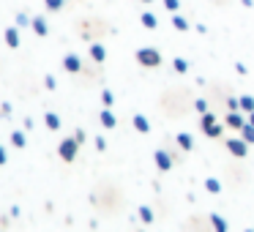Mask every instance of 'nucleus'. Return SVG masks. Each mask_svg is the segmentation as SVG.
I'll use <instances>...</instances> for the list:
<instances>
[{
  "mask_svg": "<svg viewBox=\"0 0 254 232\" xmlns=\"http://www.w3.org/2000/svg\"><path fill=\"white\" fill-rule=\"evenodd\" d=\"M79 68H82V60H79L74 52H68V55H63V71L68 74H79Z\"/></svg>",
  "mask_w": 254,
  "mask_h": 232,
  "instance_id": "obj_6",
  "label": "nucleus"
},
{
  "mask_svg": "<svg viewBox=\"0 0 254 232\" xmlns=\"http://www.w3.org/2000/svg\"><path fill=\"white\" fill-rule=\"evenodd\" d=\"M241 112H254V96H241Z\"/></svg>",
  "mask_w": 254,
  "mask_h": 232,
  "instance_id": "obj_22",
  "label": "nucleus"
},
{
  "mask_svg": "<svg viewBox=\"0 0 254 232\" xmlns=\"http://www.w3.org/2000/svg\"><path fill=\"white\" fill-rule=\"evenodd\" d=\"M44 126L50 128V131H61V126H63V123H61V115H55V112H47V115H44Z\"/></svg>",
  "mask_w": 254,
  "mask_h": 232,
  "instance_id": "obj_16",
  "label": "nucleus"
},
{
  "mask_svg": "<svg viewBox=\"0 0 254 232\" xmlns=\"http://www.w3.org/2000/svg\"><path fill=\"white\" fill-rule=\"evenodd\" d=\"M44 88H47V90H55V88H58V79L52 77V74H47V77H44Z\"/></svg>",
  "mask_w": 254,
  "mask_h": 232,
  "instance_id": "obj_30",
  "label": "nucleus"
},
{
  "mask_svg": "<svg viewBox=\"0 0 254 232\" xmlns=\"http://www.w3.org/2000/svg\"><path fill=\"white\" fill-rule=\"evenodd\" d=\"M8 213H11V219H19V216H22V208H19V205H14V208L8 210Z\"/></svg>",
  "mask_w": 254,
  "mask_h": 232,
  "instance_id": "obj_36",
  "label": "nucleus"
},
{
  "mask_svg": "<svg viewBox=\"0 0 254 232\" xmlns=\"http://www.w3.org/2000/svg\"><path fill=\"white\" fill-rule=\"evenodd\" d=\"M6 161H8V153H6V148L0 145V167H6Z\"/></svg>",
  "mask_w": 254,
  "mask_h": 232,
  "instance_id": "obj_34",
  "label": "nucleus"
},
{
  "mask_svg": "<svg viewBox=\"0 0 254 232\" xmlns=\"http://www.w3.org/2000/svg\"><path fill=\"white\" fill-rule=\"evenodd\" d=\"M77 153H79V142H77V137H66L61 145H58V156H61V159L66 161V164H74Z\"/></svg>",
  "mask_w": 254,
  "mask_h": 232,
  "instance_id": "obj_2",
  "label": "nucleus"
},
{
  "mask_svg": "<svg viewBox=\"0 0 254 232\" xmlns=\"http://www.w3.org/2000/svg\"><path fill=\"white\" fill-rule=\"evenodd\" d=\"M172 68H175V74H186L189 71V60L186 58H172Z\"/></svg>",
  "mask_w": 254,
  "mask_h": 232,
  "instance_id": "obj_20",
  "label": "nucleus"
},
{
  "mask_svg": "<svg viewBox=\"0 0 254 232\" xmlns=\"http://www.w3.org/2000/svg\"><path fill=\"white\" fill-rule=\"evenodd\" d=\"M96 150H99V153H104V150H107V139L104 137H96Z\"/></svg>",
  "mask_w": 254,
  "mask_h": 232,
  "instance_id": "obj_33",
  "label": "nucleus"
},
{
  "mask_svg": "<svg viewBox=\"0 0 254 232\" xmlns=\"http://www.w3.org/2000/svg\"><path fill=\"white\" fill-rule=\"evenodd\" d=\"M224 126H227V123H210V126L202 128V134H205L208 139H219L221 134H224Z\"/></svg>",
  "mask_w": 254,
  "mask_h": 232,
  "instance_id": "obj_12",
  "label": "nucleus"
},
{
  "mask_svg": "<svg viewBox=\"0 0 254 232\" xmlns=\"http://www.w3.org/2000/svg\"><path fill=\"white\" fill-rule=\"evenodd\" d=\"M3 39H6L8 50H17V47H19V28H17V25H14V28H6Z\"/></svg>",
  "mask_w": 254,
  "mask_h": 232,
  "instance_id": "obj_11",
  "label": "nucleus"
},
{
  "mask_svg": "<svg viewBox=\"0 0 254 232\" xmlns=\"http://www.w3.org/2000/svg\"><path fill=\"white\" fill-rule=\"evenodd\" d=\"M30 28H33V33L36 36H50V25H47V19L44 17H33V22H30Z\"/></svg>",
  "mask_w": 254,
  "mask_h": 232,
  "instance_id": "obj_9",
  "label": "nucleus"
},
{
  "mask_svg": "<svg viewBox=\"0 0 254 232\" xmlns=\"http://www.w3.org/2000/svg\"><path fill=\"white\" fill-rule=\"evenodd\" d=\"M22 126H25V131H33V126H36V123H33V117H25V120H22Z\"/></svg>",
  "mask_w": 254,
  "mask_h": 232,
  "instance_id": "obj_35",
  "label": "nucleus"
},
{
  "mask_svg": "<svg viewBox=\"0 0 254 232\" xmlns=\"http://www.w3.org/2000/svg\"><path fill=\"white\" fill-rule=\"evenodd\" d=\"M161 3H164V8H167V11H172V14L181 8V0H161Z\"/></svg>",
  "mask_w": 254,
  "mask_h": 232,
  "instance_id": "obj_29",
  "label": "nucleus"
},
{
  "mask_svg": "<svg viewBox=\"0 0 254 232\" xmlns=\"http://www.w3.org/2000/svg\"><path fill=\"white\" fill-rule=\"evenodd\" d=\"M241 137L246 139L249 145H254V126H252V123H249V120H246V126L241 128Z\"/></svg>",
  "mask_w": 254,
  "mask_h": 232,
  "instance_id": "obj_23",
  "label": "nucleus"
},
{
  "mask_svg": "<svg viewBox=\"0 0 254 232\" xmlns=\"http://www.w3.org/2000/svg\"><path fill=\"white\" fill-rule=\"evenodd\" d=\"M227 150H230L235 159H246L249 156V142L243 137H232V139H227Z\"/></svg>",
  "mask_w": 254,
  "mask_h": 232,
  "instance_id": "obj_3",
  "label": "nucleus"
},
{
  "mask_svg": "<svg viewBox=\"0 0 254 232\" xmlns=\"http://www.w3.org/2000/svg\"><path fill=\"white\" fill-rule=\"evenodd\" d=\"M246 117H249V123H252V126H254V112H249Z\"/></svg>",
  "mask_w": 254,
  "mask_h": 232,
  "instance_id": "obj_39",
  "label": "nucleus"
},
{
  "mask_svg": "<svg viewBox=\"0 0 254 232\" xmlns=\"http://www.w3.org/2000/svg\"><path fill=\"white\" fill-rule=\"evenodd\" d=\"M30 22H33V19H30L28 14H17V28H30Z\"/></svg>",
  "mask_w": 254,
  "mask_h": 232,
  "instance_id": "obj_27",
  "label": "nucleus"
},
{
  "mask_svg": "<svg viewBox=\"0 0 254 232\" xmlns=\"http://www.w3.org/2000/svg\"><path fill=\"white\" fill-rule=\"evenodd\" d=\"M44 6L50 8V11H61V8L66 6V0H44Z\"/></svg>",
  "mask_w": 254,
  "mask_h": 232,
  "instance_id": "obj_25",
  "label": "nucleus"
},
{
  "mask_svg": "<svg viewBox=\"0 0 254 232\" xmlns=\"http://www.w3.org/2000/svg\"><path fill=\"white\" fill-rule=\"evenodd\" d=\"M134 58H137V63H139V66H145V68H159L161 60H164L156 47H139V50L134 52Z\"/></svg>",
  "mask_w": 254,
  "mask_h": 232,
  "instance_id": "obj_1",
  "label": "nucleus"
},
{
  "mask_svg": "<svg viewBox=\"0 0 254 232\" xmlns=\"http://www.w3.org/2000/svg\"><path fill=\"white\" fill-rule=\"evenodd\" d=\"M142 3H153V0H142Z\"/></svg>",
  "mask_w": 254,
  "mask_h": 232,
  "instance_id": "obj_40",
  "label": "nucleus"
},
{
  "mask_svg": "<svg viewBox=\"0 0 254 232\" xmlns=\"http://www.w3.org/2000/svg\"><path fill=\"white\" fill-rule=\"evenodd\" d=\"M139 232H145V230H139Z\"/></svg>",
  "mask_w": 254,
  "mask_h": 232,
  "instance_id": "obj_42",
  "label": "nucleus"
},
{
  "mask_svg": "<svg viewBox=\"0 0 254 232\" xmlns=\"http://www.w3.org/2000/svg\"><path fill=\"white\" fill-rule=\"evenodd\" d=\"M172 28L175 30H181V33H186L191 25H189V19L186 17H181V14H172Z\"/></svg>",
  "mask_w": 254,
  "mask_h": 232,
  "instance_id": "obj_18",
  "label": "nucleus"
},
{
  "mask_svg": "<svg viewBox=\"0 0 254 232\" xmlns=\"http://www.w3.org/2000/svg\"><path fill=\"white\" fill-rule=\"evenodd\" d=\"M11 112H14V107L8 104V101H3V104H0V115H3V117H11Z\"/></svg>",
  "mask_w": 254,
  "mask_h": 232,
  "instance_id": "obj_31",
  "label": "nucleus"
},
{
  "mask_svg": "<svg viewBox=\"0 0 254 232\" xmlns=\"http://www.w3.org/2000/svg\"><path fill=\"white\" fill-rule=\"evenodd\" d=\"M205 191L208 194H221V180L219 177H205Z\"/></svg>",
  "mask_w": 254,
  "mask_h": 232,
  "instance_id": "obj_19",
  "label": "nucleus"
},
{
  "mask_svg": "<svg viewBox=\"0 0 254 232\" xmlns=\"http://www.w3.org/2000/svg\"><path fill=\"white\" fill-rule=\"evenodd\" d=\"M241 110V99H227V112H235Z\"/></svg>",
  "mask_w": 254,
  "mask_h": 232,
  "instance_id": "obj_32",
  "label": "nucleus"
},
{
  "mask_svg": "<svg viewBox=\"0 0 254 232\" xmlns=\"http://www.w3.org/2000/svg\"><path fill=\"white\" fill-rule=\"evenodd\" d=\"M131 126L137 128L139 134H148V131H150V120H148L145 115H134V117H131Z\"/></svg>",
  "mask_w": 254,
  "mask_h": 232,
  "instance_id": "obj_15",
  "label": "nucleus"
},
{
  "mask_svg": "<svg viewBox=\"0 0 254 232\" xmlns=\"http://www.w3.org/2000/svg\"><path fill=\"white\" fill-rule=\"evenodd\" d=\"M139 219H142V224H153V208H148V205H142V208H139Z\"/></svg>",
  "mask_w": 254,
  "mask_h": 232,
  "instance_id": "obj_21",
  "label": "nucleus"
},
{
  "mask_svg": "<svg viewBox=\"0 0 254 232\" xmlns=\"http://www.w3.org/2000/svg\"><path fill=\"white\" fill-rule=\"evenodd\" d=\"M90 58H93V63H104V60H107V50H104V44L93 41V44H90Z\"/></svg>",
  "mask_w": 254,
  "mask_h": 232,
  "instance_id": "obj_13",
  "label": "nucleus"
},
{
  "mask_svg": "<svg viewBox=\"0 0 254 232\" xmlns=\"http://www.w3.org/2000/svg\"><path fill=\"white\" fill-rule=\"evenodd\" d=\"M194 110H197L199 115H205V112H208L210 107H208V101H205V99H197V101H194Z\"/></svg>",
  "mask_w": 254,
  "mask_h": 232,
  "instance_id": "obj_28",
  "label": "nucleus"
},
{
  "mask_svg": "<svg viewBox=\"0 0 254 232\" xmlns=\"http://www.w3.org/2000/svg\"><path fill=\"white\" fill-rule=\"evenodd\" d=\"M246 112H241V110H235V112H227V117H224V123H227V128H235V131H241L243 126H246Z\"/></svg>",
  "mask_w": 254,
  "mask_h": 232,
  "instance_id": "obj_4",
  "label": "nucleus"
},
{
  "mask_svg": "<svg viewBox=\"0 0 254 232\" xmlns=\"http://www.w3.org/2000/svg\"><path fill=\"white\" fill-rule=\"evenodd\" d=\"M139 25L148 28V30H156V28H159V17H156L153 11H142V14H139Z\"/></svg>",
  "mask_w": 254,
  "mask_h": 232,
  "instance_id": "obj_8",
  "label": "nucleus"
},
{
  "mask_svg": "<svg viewBox=\"0 0 254 232\" xmlns=\"http://www.w3.org/2000/svg\"><path fill=\"white\" fill-rule=\"evenodd\" d=\"M243 232H254V230H243Z\"/></svg>",
  "mask_w": 254,
  "mask_h": 232,
  "instance_id": "obj_41",
  "label": "nucleus"
},
{
  "mask_svg": "<svg viewBox=\"0 0 254 232\" xmlns=\"http://www.w3.org/2000/svg\"><path fill=\"white\" fill-rule=\"evenodd\" d=\"M210 227H213V232H230V221L219 213H210Z\"/></svg>",
  "mask_w": 254,
  "mask_h": 232,
  "instance_id": "obj_10",
  "label": "nucleus"
},
{
  "mask_svg": "<svg viewBox=\"0 0 254 232\" xmlns=\"http://www.w3.org/2000/svg\"><path fill=\"white\" fill-rule=\"evenodd\" d=\"M99 123H101L104 128H115V126H118V117L112 115V110H110V107H104V110L99 112Z\"/></svg>",
  "mask_w": 254,
  "mask_h": 232,
  "instance_id": "obj_7",
  "label": "nucleus"
},
{
  "mask_svg": "<svg viewBox=\"0 0 254 232\" xmlns=\"http://www.w3.org/2000/svg\"><path fill=\"white\" fill-rule=\"evenodd\" d=\"M8 139H11V145H14L17 150H22L25 145H28V137H25V131H11V137H8Z\"/></svg>",
  "mask_w": 254,
  "mask_h": 232,
  "instance_id": "obj_17",
  "label": "nucleus"
},
{
  "mask_svg": "<svg viewBox=\"0 0 254 232\" xmlns=\"http://www.w3.org/2000/svg\"><path fill=\"white\" fill-rule=\"evenodd\" d=\"M210 123H216V115H213V112H205V115L202 117H199V128H205V126H210Z\"/></svg>",
  "mask_w": 254,
  "mask_h": 232,
  "instance_id": "obj_26",
  "label": "nucleus"
},
{
  "mask_svg": "<svg viewBox=\"0 0 254 232\" xmlns=\"http://www.w3.org/2000/svg\"><path fill=\"white\" fill-rule=\"evenodd\" d=\"M175 142H178V148H181V150H186V153L194 148V137H191L189 131H181V134L175 137Z\"/></svg>",
  "mask_w": 254,
  "mask_h": 232,
  "instance_id": "obj_14",
  "label": "nucleus"
},
{
  "mask_svg": "<svg viewBox=\"0 0 254 232\" xmlns=\"http://www.w3.org/2000/svg\"><path fill=\"white\" fill-rule=\"evenodd\" d=\"M241 3H243V6H249V8L254 6V0H241Z\"/></svg>",
  "mask_w": 254,
  "mask_h": 232,
  "instance_id": "obj_38",
  "label": "nucleus"
},
{
  "mask_svg": "<svg viewBox=\"0 0 254 232\" xmlns=\"http://www.w3.org/2000/svg\"><path fill=\"white\" fill-rule=\"evenodd\" d=\"M101 104H104V107H110V110H112V104H115V93H112L110 88H104V90H101Z\"/></svg>",
  "mask_w": 254,
  "mask_h": 232,
  "instance_id": "obj_24",
  "label": "nucleus"
},
{
  "mask_svg": "<svg viewBox=\"0 0 254 232\" xmlns=\"http://www.w3.org/2000/svg\"><path fill=\"white\" fill-rule=\"evenodd\" d=\"M153 161H156V167H159L161 172H170L172 170V156L167 153V150H161V148L153 153Z\"/></svg>",
  "mask_w": 254,
  "mask_h": 232,
  "instance_id": "obj_5",
  "label": "nucleus"
},
{
  "mask_svg": "<svg viewBox=\"0 0 254 232\" xmlns=\"http://www.w3.org/2000/svg\"><path fill=\"white\" fill-rule=\"evenodd\" d=\"M74 137H77V142L82 145L85 142V128H77V131H74Z\"/></svg>",
  "mask_w": 254,
  "mask_h": 232,
  "instance_id": "obj_37",
  "label": "nucleus"
}]
</instances>
